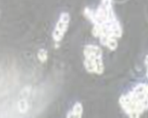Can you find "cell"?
Segmentation results:
<instances>
[{"instance_id":"8","label":"cell","mask_w":148,"mask_h":118,"mask_svg":"<svg viewBox=\"0 0 148 118\" xmlns=\"http://www.w3.org/2000/svg\"><path fill=\"white\" fill-rule=\"evenodd\" d=\"M145 64H146V66H147V76H148V55L146 56V59H145Z\"/></svg>"},{"instance_id":"6","label":"cell","mask_w":148,"mask_h":118,"mask_svg":"<svg viewBox=\"0 0 148 118\" xmlns=\"http://www.w3.org/2000/svg\"><path fill=\"white\" fill-rule=\"evenodd\" d=\"M18 109L21 113H26L28 110V104L27 100L22 99L18 102Z\"/></svg>"},{"instance_id":"1","label":"cell","mask_w":148,"mask_h":118,"mask_svg":"<svg viewBox=\"0 0 148 118\" xmlns=\"http://www.w3.org/2000/svg\"><path fill=\"white\" fill-rule=\"evenodd\" d=\"M119 104L130 117H140L148 109V84L136 85L129 93L120 97Z\"/></svg>"},{"instance_id":"4","label":"cell","mask_w":148,"mask_h":118,"mask_svg":"<svg viewBox=\"0 0 148 118\" xmlns=\"http://www.w3.org/2000/svg\"><path fill=\"white\" fill-rule=\"evenodd\" d=\"M84 113V107L80 102H77L73 105V109L67 113V118H81Z\"/></svg>"},{"instance_id":"7","label":"cell","mask_w":148,"mask_h":118,"mask_svg":"<svg viewBox=\"0 0 148 118\" xmlns=\"http://www.w3.org/2000/svg\"><path fill=\"white\" fill-rule=\"evenodd\" d=\"M38 59L40 60V62L45 63L48 59V52L44 48H41L38 53Z\"/></svg>"},{"instance_id":"3","label":"cell","mask_w":148,"mask_h":118,"mask_svg":"<svg viewBox=\"0 0 148 118\" xmlns=\"http://www.w3.org/2000/svg\"><path fill=\"white\" fill-rule=\"evenodd\" d=\"M70 20H71V16L69 13L62 12L60 15L59 20L56 22L55 29L52 32V38L55 42L59 43L64 38L67 30L69 28Z\"/></svg>"},{"instance_id":"5","label":"cell","mask_w":148,"mask_h":118,"mask_svg":"<svg viewBox=\"0 0 148 118\" xmlns=\"http://www.w3.org/2000/svg\"><path fill=\"white\" fill-rule=\"evenodd\" d=\"M104 46L107 47L110 50L112 51H114L117 49L118 48V41H117V38H108L105 44H104Z\"/></svg>"},{"instance_id":"2","label":"cell","mask_w":148,"mask_h":118,"mask_svg":"<svg viewBox=\"0 0 148 118\" xmlns=\"http://www.w3.org/2000/svg\"><path fill=\"white\" fill-rule=\"evenodd\" d=\"M84 65L85 70L89 73L101 75L104 72L102 51L99 46L88 44L84 49Z\"/></svg>"}]
</instances>
